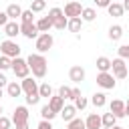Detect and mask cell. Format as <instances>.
<instances>
[{
	"label": "cell",
	"instance_id": "obj_1",
	"mask_svg": "<svg viewBox=\"0 0 129 129\" xmlns=\"http://www.w3.org/2000/svg\"><path fill=\"white\" fill-rule=\"evenodd\" d=\"M26 62H28V67H30V71H32V77H36V79H44V77H46L48 60H46V56H44V54H40V52L28 54Z\"/></svg>",
	"mask_w": 129,
	"mask_h": 129
},
{
	"label": "cell",
	"instance_id": "obj_2",
	"mask_svg": "<svg viewBox=\"0 0 129 129\" xmlns=\"http://www.w3.org/2000/svg\"><path fill=\"white\" fill-rule=\"evenodd\" d=\"M22 85V93L26 95V105H36L40 101V93H38V85L36 81H32V77H26L20 81Z\"/></svg>",
	"mask_w": 129,
	"mask_h": 129
},
{
	"label": "cell",
	"instance_id": "obj_3",
	"mask_svg": "<svg viewBox=\"0 0 129 129\" xmlns=\"http://www.w3.org/2000/svg\"><path fill=\"white\" fill-rule=\"evenodd\" d=\"M48 18L52 20V24H54L56 30H64V28L69 26V18L64 16L62 8H50V10H48Z\"/></svg>",
	"mask_w": 129,
	"mask_h": 129
},
{
	"label": "cell",
	"instance_id": "obj_4",
	"mask_svg": "<svg viewBox=\"0 0 129 129\" xmlns=\"http://www.w3.org/2000/svg\"><path fill=\"white\" fill-rule=\"evenodd\" d=\"M0 52H2L4 56H8V58H16V56H20V46H18L16 40L6 38V40L0 42Z\"/></svg>",
	"mask_w": 129,
	"mask_h": 129
},
{
	"label": "cell",
	"instance_id": "obj_5",
	"mask_svg": "<svg viewBox=\"0 0 129 129\" xmlns=\"http://www.w3.org/2000/svg\"><path fill=\"white\" fill-rule=\"evenodd\" d=\"M34 44H36V50H38L40 54H44V52H48V50L52 48L54 38H52V34H50V32H40Z\"/></svg>",
	"mask_w": 129,
	"mask_h": 129
},
{
	"label": "cell",
	"instance_id": "obj_6",
	"mask_svg": "<svg viewBox=\"0 0 129 129\" xmlns=\"http://www.w3.org/2000/svg\"><path fill=\"white\" fill-rule=\"evenodd\" d=\"M12 73H14L18 79H26V77H28V73H30V67H28L26 58H22V56L12 58Z\"/></svg>",
	"mask_w": 129,
	"mask_h": 129
},
{
	"label": "cell",
	"instance_id": "obj_7",
	"mask_svg": "<svg viewBox=\"0 0 129 129\" xmlns=\"http://www.w3.org/2000/svg\"><path fill=\"white\" fill-rule=\"evenodd\" d=\"M111 71H113V77L115 79H127V75H129V71H127V64H125V60L123 58H113V67H111Z\"/></svg>",
	"mask_w": 129,
	"mask_h": 129
},
{
	"label": "cell",
	"instance_id": "obj_8",
	"mask_svg": "<svg viewBox=\"0 0 129 129\" xmlns=\"http://www.w3.org/2000/svg\"><path fill=\"white\" fill-rule=\"evenodd\" d=\"M20 34L22 36H26L28 40H36L38 38V28H36V22H20Z\"/></svg>",
	"mask_w": 129,
	"mask_h": 129
},
{
	"label": "cell",
	"instance_id": "obj_9",
	"mask_svg": "<svg viewBox=\"0 0 129 129\" xmlns=\"http://www.w3.org/2000/svg\"><path fill=\"white\" fill-rule=\"evenodd\" d=\"M97 85H99L101 89H115L117 81H115L113 73H99V75H97Z\"/></svg>",
	"mask_w": 129,
	"mask_h": 129
},
{
	"label": "cell",
	"instance_id": "obj_10",
	"mask_svg": "<svg viewBox=\"0 0 129 129\" xmlns=\"http://www.w3.org/2000/svg\"><path fill=\"white\" fill-rule=\"evenodd\" d=\"M28 117H30V113H28V107H24V105H20V107H16L12 111V123L14 125L28 123Z\"/></svg>",
	"mask_w": 129,
	"mask_h": 129
},
{
	"label": "cell",
	"instance_id": "obj_11",
	"mask_svg": "<svg viewBox=\"0 0 129 129\" xmlns=\"http://www.w3.org/2000/svg\"><path fill=\"white\" fill-rule=\"evenodd\" d=\"M62 12L67 18H79L83 14V6H81V2H67Z\"/></svg>",
	"mask_w": 129,
	"mask_h": 129
},
{
	"label": "cell",
	"instance_id": "obj_12",
	"mask_svg": "<svg viewBox=\"0 0 129 129\" xmlns=\"http://www.w3.org/2000/svg\"><path fill=\"white\" fill-rule=\"evenodd\" d=\"M109 111H111L117 119L125 117V101H121V99H113V101L109 103Z\"/></svg>",
	"mask_w": 129,
	"mask_h": 129
},
{
	"label": "cell",
	"instance_id": "obj_13",
	"mask_svg": "<svg viewBox=\"0 0 129 129\" xmlns=\"http://www.w3.org/2000/svg\"><path fill=\"white\" fill-rule=\"evenodd\" d=\"M69 79L73 81V83H83L85 81V69L81 67V64H75V67H71V71H69Z\"/></svg>",
	"mask_w": 129,
	"mask_h": 129
},
{
	"label": "cell",
	"instance_id": "obj_14",
	"mask_svg": "<svg viewBox=\"0 0 129 129\" xmlns=\"http://www.w3.org/2000/svg\"><path fill=\"white\" fill-rule=\"evenodd\" d=\"M4 34H6L8 38H16V36L20 34V22H16V20H10V22L4 26Z\"/></svg>",
	"mask_w": 129,
	"mask_h": 129
},
{
	"label": "cell",
	"instance_id": "obj_15",
	"mask_svg": "<svg viewBox=\"0 0 129 129\" xmlns=\"http://www.w3.org/2000/svg\"><path fill=\"white\" fill-rule=\"evenodd\" d=\"M85 125H87V129H103L101 115H97V113H91V115L85 119Z\"/></svg>",
	"mask_w": 129,
	"mask_h": 129
},
{
	"label": "cell",
	"instance_id": "obj_16",
	"mask_svg": "<svg viewBox=\"0 0 129 129\" xmlns=\"http://www.w3.org/2000/svg\"><path fill=\"white\" fill-rule=\"evenodd\" d=\"M48 107L58 115V113L62 111V107H64V99H62V97H58V95H52V97L48 99Z\"/></svg>",
	"mask_w": 129,
	"mask_h": 129
},
{
	"label": "cell",
	"instance_id": "obj_17",
	"mask_svg": "<svg viewBox=\"0 0 129 129\" xmlns=\"http://www.w3.org/2000/svg\"><path fill=\"white\" fill-rule=\"evenodd\" d=\"M95 64H97V71H99V73H109L111 67H113V60L107 58V56H99Z\"/></svg>",
	"mask_w": 129,
	"mask_h": 129
},
{
	"label": "cell",
	"instance_id": "obj_18",
	"mask_svg": "<svg viewBox=\"0 0 129 129\" xmlns=\"http://www.w3.org/2000/svg\"><path fill=\"white\" fill-rule=\"evenodd\" d=\"M60 117H62V121H73L75 117H77V107L75 105H64L62 107V111H60Z\"/></svg>",
	"mask_w": 129,
	"mask_h": 129
},
{
	"label": "cell",
	"instance_id": "obj_19",
	"mask_svg": "<svg viewBox=\"0 0 129 129\" xmlns=\"http://www.w3.org/2000/svg\"><path fill=\"white\" fill-rule=\"evenodd\" d=\"M107 12H109V16H115V18H119V16H123L125 8H123V4H121V2H111V4L107 6Z\"/></svg>",
	"mask_w": 129,
	"mask_h": 129
},
{
	"label": "cell",
	"instance_id": "obj_20",
	"mask_svg": "<svg viewBox=\"0 0 129 129\" xmlns=\"http://www.w3.org/2000/svg\"><path fill=\"white\" fill-rule=\"evenodd\" d=\"M6 14H8L10 20H18V18L22 16V8H20V4H8Z\"/></svg>",
	"mask_w": 129,
	"mask_h": 129
},
{
	"label": "cell",
	"instance_id": "obj_21",
	"mask_svg": "<svg viewBox=\"0 0 129 129\" xmlns=\"http://www.w3.org/2000/svg\"><path fill=\"white\" fill-rule=\"evenodd\" d=\"M52 26H54V24H52V20H50L48 16H42V18L36 20V28H38V32H48Z\"/></svg>",
	"mask_w": 129,
	"mask_h": 129
},
{
	"label": "cell",
	"instance_id": "obj_22",
	"mask_svg": "<svg viewBox=\"0 0 129 129\" xmlns=\"http://www.w3.org/2000/svg\"><path fill=\"white\" fill-rule=\"evenodd\" d=\"M6 93H8V97H20L22 95V85L16 83V81H10L8 87H6Z\"/></svg>",
	"mask_w": 129,
	"mask_h": 129
},
{
	"label": "cell",
	"instance_id": "obj_23",
	"mask_svg": "<svg viewBox=\"0 0 129 129\" xmlns=\"http://www.w3.org/2000/svg\"><path fill=\"white\" fill-rule=\"evenodd\" d=\"M107 36H109V40H119L121 36H123V26H119V24H113L111 28H109V32H107Z\"/></svg>",
	"mask_w": 129,
	"mask_h": 129
},
{
	"label": "cell",
	"instance_id": "obj_24",
	"mask_svg": "<svg viewBox=\"0 0 129 129\" xmlns=\"http://www.w3.org/2000/svg\"><path fill=\"white\" fill-rule=\"evenodd\" d=\"M91 103H93L97 109H103V107L107 105V95H105V93H95V95L91 97Z\"/></svg>",
	"mask_w": 129,
	"mask_h": 129
},
{
	"label": "cell",
	"instance_id": "obj_25",
	"mask_svg": "<svg viewBox=\"0 0 129 129\" xmlns=\"http://www.w3.org/2000/svg\"><path fill=\"white\" fill-rule=\"evenodd\" d=\"M101 121H103V127H115L117 125V117L109 111V113H103L101 115Z\"/></svg>",
	"mask_w": 129,
	"mask_h": 129
},
{
	"label": "cell",
	"instance_id": "obj_26",
	"mask_svg": "<svg viewBox=\"0 0 129 129\" xmlns=\"http://www.w3.org/2000/svg\"><path fill=\"white\" fill-rule=\"evenodd\" d=\"M83 22H93L97 18V10L95 8H83V14H81Z\"/></svg>",
	"mask_w": 129,
	"mask_h": 129
},
{
	"label": "cell",
	"instance_id": "obj_27",
	"mask_svg": "<svg viewBox=\"0 0 129 129\" xmlns=\"http://www.w3.org/2000/svg\"><path fill=\"white\" fill-rule=\"evenodd\" d=\"M71 32H79L81 28H83V18L79 16V18H69V26H67Z\"/></svg>",
	"mask_w": 129,
	"mask_h": 129
},
{
	"label": "cell",
	"instance_id": "obj_28",
	"mask_svg": "<svg viewBox=\"0 0 129 129\" xmlns=\"http://www.w3.org/2000/svg\"><path fill=\"white\" fill-rule=\"evenodd\" d=\"M40 117H42L44 121H52V119L56 117V113H54V111L48 107V103H46L44 107H40Z\"/></svg>",
	"mask_w": 129,
	"mask_h": 129
},
{
	"label": "cell",
	"instance_id": "obj_29",
	"mask_svg": "<svg viewBox=\"0 0 129 129\" xmlns=\"http://www.w3.org/2000/svg\"><path fill=\"white\" fill-rule=\"evenodd\" d=\"M38 93H40V97L50 99V97H52V87H50L48 83H42V85H38Z\"/></svg>",
	"mask_w": 129,
	"mask_h": 129
},
{
	"label": "cell",
	"instance_id": "obj_30",
	"mask_svg": "<svg viewBox=\"0 0 129 129\" xmlns=\"http://www.w3.org/2000/svg\"><path fill=\"white\" fill-rule=\"evenodd\" d=\"M67 129H87V125H85V121L81 117H75L73 121L67 123Z\"/></svg>",
	"mask_w": 129,
	"mask_h": 129
},
{
	"label": "cell",
	"instance_id": "obj_31",
	"mask_svg": "<svg viewBox=\"0 0 129 129\" xmlns=\"http://www.w3.org/2000/svg\"><path fill=\"white\" fill-rule=\"evenodd\" d=\"M58 97H62L64 101H67V99H73V87L60 85V87H58Z\"/></svg>",
	"mask_w": 129,
	"mask_h": 129
},
{
	"label": "cell",
	"instance_id": "obj_32",
	"mask_svg": "<svg viewBox=\"0 0 129 129\" xmlns=\"http://www.w3.org/2000/svg\"><path fill=\"white\" fill-rule=\"evenodd\" d=\"M46 8V0H32L30 2V10L32 12H42Z\"/></svg>",
	"mask_w": 129,
	"mask_h": 129
},
{
	"label": "cell",
	"instance_id": "obj_33",
	"mask_svg": "<svg viewBox=\"0 0 129 129\" xmlns=\"http://www.w3.org/2000/svg\"><path fill=\"white\" fill-rule=\"evenodd\" d=\"M73 105L77 107V111H83V109L89 105V101H87V97H83V95H81V97H77V99L73 101Z\"/></svg>",
	"mask_w": 129,
	"mask_h": 129
},
{
	"label": "cell",
	"instance_id": "obj_34",
	"mask_svg": "<svg viewBox=\"0 0 129 129\" xmlns=\"http://www.w3.org/2000/svg\"><path fill=\"white\" fill-rule=\"evenodd\" d=\"M8 69H12V58H8V56H0V71H8Z\"/></svg>",
	"mask_w": 129,
	"mask_h": 129
},
{
	"label": "cell",
	"instance_id": "obj_35",
	"mask_svg": "<svg viewBox=\"0 0 129 129\" xmlns=\"http://www.w3.org/2000/svg\"><path fill=\"white\" fill-rule=\"evenodd\" d=\"M117 52H119V58L127 60V58H129V44H121V46L117 48Z\"/></svg>",
	"mask_w": 129,
	"mask_h": 129
},
{
	"label": "cell",
	"instance_id": "obj_36",
	"mask_svg": "<svg viewBox=\"0 0 129 129\" xmlns=\"http://www.w3.org/2000/svg\"><path fill=\"white\" fill-rule=\"evenodd\" d=\"M34 18V12L28 8V10H22V16H20V22H32Z\"/></svg>",
	"mask_w": 129,
	"mask_h": 129
},
{
	"label": "cell",
	"instance_id": "obj_37",
	"mask_svg": "<svg viewBox=\"0 0 129 129\" xmlns=\"http://www.w3.org/2000/svg\"><path fill=\"white\" fill-rule=\"evenodd\" d=\"M12 125H14V123H12V119H8V117H4V115L0 117V129H10Z\"/></svg>",
	"mask_w": 129,
	"mask_h": 129
},
{
	"label": "cell",
	"instance_id": "obj_38",
	"mask_svg": "<svg viewBox=\"0 0 129 129\" xmlns=\"http://www.w3.org/2000/svg\"><path fill=\"white\" fill-rule=\"evenodd\" d=\"M8 22H10V18H8V14H6V10H4V12L0 10V26L4 28V26H6Z\"/></svg>",
	"mask_w": 129,
	"mask_h": 129
},
{
	"label": "cell",
	"instance_id": "obj_39",
	"mask_svg": "<svg viewBox=\"0 0 129 129\" xmlns=\"http://www.w3.org/2000/svg\"><path fill=\"white\" fill-rule=\"evenodd\" d=\"M36 129H54V127H52V123H50V121H44V119H42V121L38 123V127H36Z\"/></svg>",
	"mask_w": 129,
	"mask_h": 129
},
{
	"label": "cell",
	"instance_id": "obj_40",
	"mask_svg": "<svg viewBox=\"0 0 129 129\" xmlns=\"http://www.w3.org/2000/svg\"><path fill=\"white\" fill-rule=\"evenodd\" d=\"M8 83H10V81H8V79L4 77V73L0 71V89H2V87H8Z\"/></svg>",
	"mask_w": 129,
	"mask_h": 129
},
{
	"label": "cell",
	"instance_id": "obj_41",
	"mask_svg": "<svg viewBox=\"0 0 129 129\" xmlns=\"http://www.w3.org/2000/svg\"><path fill=\"white\" fill-rule=\"evenodd\" d=\"M95 4H97L99 8H107V6L111 4V0H95Z\"/></svg>",
	"mask_w": 129,
	"mask_h": 129
},
{
	"label": "cell",
	"instance_id": "obj_42",
	"mask_svg": "<svg viewBox=\"0 0 129 129\" xmlns=\"http://www.w3.org/2000/svg\"><path fill=\"white\" fill-rule=\"evenodd\" d=\"M77 97H81V89H79V87H73V101H75Z\"/></svg>",
	"mask_w": 129,
	"mask_h": 129
},
{
	"label": "cell",
	"instance_id": "obj_43",
	"mask_svg": "<svg viewBox=\"0 0 129 129\" xmlns=\"http://www.w3.org/2000/svg\"><path fill=\"white\" fill-rule=\"evenodd\" d=\"M16 129H28V123H20V125H14Z\"/></svg>",
	"mask_w": 129,
	"mask_h": 129
},
{
	"label": "cell",
	"instance_id": "obj_44",
	"mask_svg": "<svg viewBox=\"0 0 129 129\" xmlns=\"http://www.w3.org/2000/svg\"><path fill=\"white\" fill-rule=\"evenodd\" d=\"M125 117H129V99L125 101Z\"/></svg>",
	"mask_w": 129,
	"mask_h": 129
},
{
	"label": "cell",
	"instance_id": "obj_45",
	"mask_svg": "<svg viewBox=\"0 0 129 129\" xmlns=\"http://www.w3.org/2000/svg\"><path fill=\"white\" fill-rule=\"evenodd\" d=\"M121 4H123V8H125V10H129V0H123Z\"/></svg>",
	"mask_w": 129,
	"mask_h": 129
},
{
	"label": "cell",
	"instance_id": "obj_46",
	"mask_svg": "<svg viewBox=\"0 0 129 129\" xmlns=\"http://www.w3.org/2000/svg\"><path fill=\"white\" fill-rule=\"evenodd\" d=\"M111 129H123V127H121V125H115V127H111Z\"/></svg>",
	"mask_w": 129,
	"mask_h": 129
},
{
	"label": "cell",
	"instance_id": "obj_47",
	"mask_svg": "<svg viewBox=\"0 0 129 129\" xmlns=\"http://www.w3.org/2000/svg\"><path fill=\"white\" fill-rule=\"evenodd\" d=\"M0 117H2V105H0Z\"/></svg>",
	"mask_w": 129,
	"mask_h": 129
},
{
	"label": "cell",
	"instance_id": "obj_48",
	"mask_svg": "<svg viewBox=\"0 0 129 129\" xmlns=\"http://www.w3.org/2000/svg\"><path fill=\"white\" fill-rule=\"evenodd\" d=\"M69 2H79V0H69Z\"/></svg>",
	"mask_w": 129,
	"mask_h": 129
},
{
	"label": "cell",
	"instance_id": "obj_49",
	"mask_svg": "<svg viewBox=\"0 0 129 129\" xmlns=\"http://www.w3.org/2000/svg\"><path fill=\"white\" fill-rule=\"evenodd\" d=\"M103 129H111V127H103Z\"/></svg>",
	"mask_w": 129,
	"mask_h": 129
},
{
	"label": "cell",
	"instance_id": "obj_50",
	"mask_svg": "<svg viewBox=\"0 0 129 129\" xmlns=\"http://www.w3.org/2000/svg\"><path fill=\"white\" fill-rule=\"evenodd\" d=\"M0 97H2V89H0Z\"/></svg>",
	"mask_w": 129,
	"mask_h": 129
}]
</instances>
